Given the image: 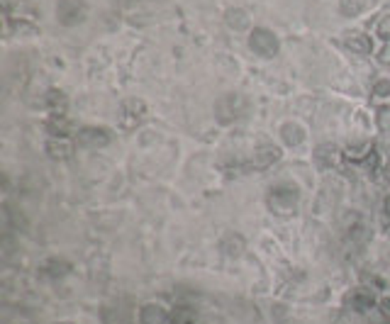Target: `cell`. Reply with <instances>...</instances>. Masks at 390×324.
I'll use <instances>...</instances> for the list:
<instances>
[{
	"mask_svg": "<svg viewBox=\"0 0 390 324\" xmlns=\"http://www.w3.org/2000/svg\"><path fill=\"white\" fill-rule=\"evenodd\" d=\"M374 95L376 98H390V78H378L374 83Z\"/></svg>",
	"mask_w": 390,
	"mask_h": 324,
	"instance_id": "21",
	"label": "cell"
},
{
	"mask_svg": "<svg viewBox=\"0 0 390 324\" xmlns=\"http://www.w3.org/2000/svg\"><path fill=\"white\" fill-rule=\"evenodd\" d=\"M246 249V242L242 234H227L220 242V252L227 256V259H239Z\"/></svg>",
	"mask_w": 390,
	"mask_h": 324,
	"instance_id": "11",
	"label": "cell"
},
{
	"mask_svg": "<svg viewBox=\"0 0 390 324\" xmlns=\"http://www.w3.org/2000/svg\"><path fill=\"white\" fill-rule=\"evenodd\" d=\"M342 13L344 15H359L366 8V0H342Z\"/></svg>",
	"mask_w": 390,
	"mask_h": 324,
	"instance_id": "19",
	"label": "cell"
},
{
	"mask_svg": "<svg viewBox=\"0 0 390 324\" xmlns=\"http://www.w3.org/2000/svg\"><path fill=\"white\" fill-rule=\"evenodd\" d=\"M386 176H388V180H390V166H388V173Z\"/></svg>",
	"mask_w": 390,
	"mask_h": 324,
	"instance_id": "26",
	"label": "cell"
},
{
	"mask_svg": "<svg viewBox=\"0 0 390 324\" xmlns=\"http://www.w3.org/2000/svg\"><path fill=\"white\" fill-rule=\"evenodd\" d=\"M85 15H88V8H85L83 0H59V5H56V20L66 27L81 25Z\"/></svg>",
	"mask_w": 390,
	"mask_h": 324,
	"instance_id": "4",
	"label": "cell"
},
{
	"mask_svg": "<svg viewBox=\"0 0 390 324\" xmlns=\"http://www.w3.org/2000/svg\"><path fill=\"white\" fill-rule=\"evenodd\" d=\"M225 22H227L229 27H232V30H237V32L249 30V15H246V10H242V8H232V10H227Z\"/></svg>",
	"mask_w": 390,
	"mask_h": 324,
	"instance_id": "16",
	"label": "cell"
},
{
	"mask_svg": "<svg viewBox=\"0 0 390 324\" xmlns=\"http://www.w3.org/2000/svg\"><path fill=\"white\" fill-rule=\"evenodd\" d=\"M383 210H386V215L390 217V195L386 198V202H383Z\"/></svg>",
	"mask_w": 390,
	"mask_h": 324,
	"instance_id": "25",
	"label": "cell"
},
{
	"mask_svg": "<svg viewBox=\"0 0 390 324\" xmlns=\"http://www.w3.org/2000/svg\"><path fill=\"white\" fill-rule=\"evenodd\" d=\"M378 307H381L383 317H386V320H390V295H386V298H383L381 303H378Z\"/></svg>",
	"mask_w": 390,
	"mask_h": 324,
	"instance_id": "24",
	"label": "cell"
},
{
	"mask_svg": "<svg viewBox=\"0 0 390 324\" xmlns=\"http://www.w3.org/2000/svg\"><path fill=\"white\" fill-rule=\"evenodd\" d=\"M76 144L81 149H102V146L110 144V134L102 127H83L76 134Z\"/></svg>",
	"mask_w": 390,
	"mask_h": 324,
	"instance_id": "5",
	"label": "cell"
},
{
	"mask_svg": "<svg viewBox=\"0 0 390 324\" xmlns=\"http://www.w3.org/2000/svg\"><path fill=\"white\" fill-rule=\"evenodd\" d=\"M47 102H49L51 112H54V117H61L66 112V98H64V93H61V90H49Z\"/></svg>",
	"mask_w": 390,
	"mask_h": 324,
	"instance_id": "17",
	"label": "cell"
},
{
	"mask_svg": "<svg viewBox=\"0 0 390 324\" xmlns=\"http://www.w3.org/2000/svg\"><path fill=\"white\" fill-rule=\"evenodd\" d=\"M171 312L162 303H147L139 310V324H169Z\"/></svg>",
	"mask_w": 390,
	"mask_h": 324,
	"instance_id": "9",
	"label": "cell"
},
{
	"mask_svg": "<svg viewBox=\"0 0 390 324\" xmlns=\"http://www.w3.org/2000/svg\"><path fill=\"white\" fill-rule=\"evenodd\" d=\"M169 324H195V312L188 307H176L171 312V322Z\"/></svg>",
	"mask_w": 390,
	"mask_h": 324,
	"instance_id": "18",
	"label": "cell"
},
{
	"mask_svg": "<svg viewBox=\"0 0 390 324\" xmlns=\"http://www.w3.org/2000/svg\"><path fill=\"white\" fill-rule=\"evenodd\" d=\"M374 153V144L371 141H359V144H349L347 151H344V158L349 161H357V163H364L366 158Z\"/></svg>",
	"mask_w": 390,
	"mask_h": 324,
	"instance_id": "15",
	"label": "cell"
},
{
	"mask_svg": "<svg viewBox=\"0 0 390 324\" xmlns=\"http://www.w3.org/2000/svg\"><path fill=\"white\" fill-rule=\"evenodd\" d=\"M344 44H347V49H352V54H359V56H369L371 49H374L371 39L366 37L364 32H352Z\"/></svg>",
	"mask_w": 390,
	"mask_h": 324,
	"instance_id": "13",
	"label": "cell"
},
{
	"mask_svg": "<svg viewBox=\"0 0 390 324\" xmlns=\"http://www.w3.org/2000/svg\"><path fill=\"white\" fill-rule=\"evenodd\" d=\"M342 156H344V153L337 149L334 144H322V146H317V151H315V161H317L322 168L337 166Z\"/></svg>",
	"mask_w": 390,
	"mask_h": 324,
	"instance_id": "12",
	"label": "cell"
},
{
	"mask_svg": "<svg viewBox=\"0 0 390 324\" xmlns=\"http://www.w3.org/2000/svg\"><path fill=\"white\" fill-rule=\"evenodd\" d=\"M378 61H381L383 66H390V44L381 49V54H378Z\"/></svg>",
	"mask_w": 390,
	"mask_h": 324,
	"instance_id": "23",
	"label": "cell"
},
{
	"mask_svg": "<svg viewBox=\"0 0 390 324\" xmlns=\"http://www.w3.org/2000/svg\"><path fill=\"white\" fill-rule=\"evenodd\" d=\"M71 271V264L64 259H47L42 266H39V273H42L44 278H51V281H56V278H64L66 273Z\"/></svg>",
	"mask_w": 390,
	"mask_h": 324,
	"instance_id": "10",
	"label": "cell"
},
{
	"mask_svg": "<svg viewBox=\"0 0 390 324\" xmlns=\"http://www.w3.org/2000/svg\"><path fill=\"white\" fill-rule=\"evenodd\" d=\"M376 34H378L381 39H386V42H390V15H383L381 20H378Z\"/></svg>",
	"mask_w": 390,
	"mask_h": 324,
	"instance_id": "22",
	"label": "cell"
},
{
	"mask_svg": "<svg viewBox=\"0 0 390 324\" xmlns=\"http://www.w3.org/2000/svg\"><path fill=\"white\" fill-rule=\"evenodd\" d=\"M280 158V149L276 144H271V141H261L259 146L254 149V153H251V166L254 168H271L273 163H276Z\"/></svg>",
	"mask_w": 390,
	"mask_h": 324,
	"instance_id": "6",
	"label": "cell"
},
{
	"mask_svg": "<svg viewBox=\"0 0 390 324\" xmlns=\"http://www.w3.org/2000/svg\"><path fill=\"white\" fill-rule=\"evenodd\" d=\"M147 115V105H144V100H137V98H130V100H125L122 105H120V117H117V122H120V127L122 129H137L142 124V119H144Z\"/></svg>",
	"mask_w": 390,
	"mask_h": 324,
	"instance_id": "3",
	"label": "cell"
},
{
	"mask_svg": "<svg viewBox=\"0 0 390 324\" xmlns=\"http://www.w3.org/2000/svg\"><path fill=\"white\" fill-rule=\"evenodd\" d=\"M249 49L261 59H271L278 54V37L266 27H254L249 32Z\"/></svg>",
	"mask_w": 390,
	"mask_h": 324,
	"instance_id": "2",
	"label": "cell"
},
{
	"mask_svg": "<svg viewBox=\"0 0 390 324\" xmlns=\"http://www.w3.org/2000/svg\"><path fill=\"white\" fill-rule=\"evenodd\" d=\"M44 149H47L49 158H54V161H66V158L73 156L76 141H71L68 136H51V139H47V144H44Z\"/></svg>",
	"mask_w": 390,
	"mask_h": 324,
	"instance_id": "7",
	"label": "cell"
},
{
	"mask_svg": "<svg viewBox=\"0 0 390 324\" xmlns=\"http://www.w3.org/2000/svg\"><path fill=\"white\" fill-rule=\"evenodd\" d=\"M266 205L276 217H292L300 205V190L295 185H276L266 195Z\"/></svg>",
	"mask_w": 390,
	"mask_h": 324,
	"instance_id": "1",
	"label": "cell"
},
{
	"mask_svg": "<svg viewBox=\"0 0 390 324\" xmlns=\"http://www.w3.org/2000/svg\"><path fill=\"white\" fill-rule=\"evenodd\" d=\"M376 124L381 132H390V107H381V110L376 112Z\"/></svg>",
	"mask_w": 390,
	"mask_h": 324,
	"instance_id": "20",
	"label": "cell"
},
{
	"mask_svg": "<svg viewBox=\"0 0 390 324\" xmlns=\"http://www.w3.org/2000/svg\"><path fill=\"white\" fill-rule=\"evenodd\" d=\"M347 303L354 312H359V315H369L376 307V295L371 293L369 288H354L352 293H349Z\"/></svg>",
	"mask_w": 390,
	"mask_h": 324,
	"instance_id": "8",
	"label": "cell"
},
{
	"mask_svg": "<svg viewBox=\"0 0 390 324\" xmlns=\"http://www.w3.org/2000/svg\"><path fill=\"white\" fill-rule=\"evenodd\" d=\"M280 136H283V141L288 146H300L302 141H305V129L297 122H285L283 127H280Z\"/></svg>",
	"mask_w": 390,
	"mask_h": 324,
	"instance_id": "14",
	"label": "cell"
}]
</instances>
